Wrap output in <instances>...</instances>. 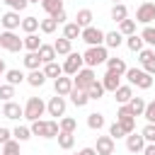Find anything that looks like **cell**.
Returning <instances> with one entry per match:
<instances>
[{
    "label": "cell",
    "mask_w": 155,
    "mask_h": 155,
    "mask_svg": "<svg viewBox=\"0 0 155 155\" xmlns=\"http://www.w3.org/2000/svg\"><path fill=\"white\" fill-rule=\"evenodd\" d=\"M5 70H7V68H5V61H2V58H0V75H2V73H5Z\"/></svg>",
    "instance_id": "obj_55"
},
{
    "label": "cell",
    "mask_w": 155,
    "mask_h": 155,
    "mask_svg": "<svg viewBox=\"0 0 155 155\" xmlns=\"http://www.w3.org/2000/svg\"><path fill=\"white\" fill-rule=\"evenodd\" d=\"M68 97H70V102H73L75 107H85V104L90 102V97H87V90H78V87H73Z\"/></svg>",
    "instance_id": "obj_24"
},
{
    "label": "cell",
    "mask_w": 155,
    "mask_h": 155,
    "mask_svg": "<svg viewBox=\"0 0 155 155\" xmlns=\"http://www.w3.org/2000/svg\"><path fill=\"white\" fill-rule=\"evenodd\" d=\"M2 116L5 119H12V121H19V119H24V107H19L17 102H5L2 104Z\"/></svg>",
    "instance_id": "obj_11"
},
{
    "label": "cell",
    "mask_w": 155,
    "mask_h": 155,
    "mask_svg": "<svg viewBox=\"0 0 155 155\" xmlns=\"http://www.w3.org/2000/svg\"><path fill=\"white\" fill-rule=\"evenodd\" d=\"M153 19H155V2H153V0H150V2H140L138 10H136V22L150 24Z\"/></svg>",
    "instance_id": "obj_9"
},
{
    "label": "cell",
    "mask_w": 155,
    "mask_h": 155,
    "mask_svg": "<svg viewBox=\"0 0 155 155\" xmlns=\"http://www.w3.org/2000/svg\"><path fill=\"white\" fill-rule=\"evenodd\" d=\"M143 2H150V0H143Z\"/></svg>",
    "instance_id": "obj_58"
},
{
    "label": "cell",
    "mask_w": 155,
    "mask_h": 155,
    "mask_svg": "<svg viewBox=\"0 0 155 155\" xmlns=\"http://www.w3.org/2000/svg\"><path fill=\"white\" fill-rule=\"evenodd\" d=\"M80 39H82L87 46H102V44H104V31H102L99 27L90 24V27H85V29L80 31Z\"/></svg>",
    "instance_id": "obj_7"
},
{
    "label": "cell",
    "mask_w": 155,
    "mask_h": 155,
    "mask_svg": "<svg viewBox=\"0 0 155 155\" xmlns=\"http://www.w3.org/2000/svg\"><path fill=\"white\" fill-rule=\"evenodd\" d=\"M124 75H126L128 85H136V87H140V90H150V87H153V75L145 73L143 68H126Z\"/></svg>",
    "instance_id": "obj_2"
},
{
    "label": "cell",
    "mask_w": 155,
    "mask_h": 155,
    "mask_svg": "<svg viewBox=\"0 0 155 155\" xmlns=\"http://www.w3.org/2000/svg\"><path fill=\"white\" fill-rule=\"evenodd\" d=\"M140 39H143L148 46H155V27L145 24V27H143V31H140Z\"/></svg>",
    "instance_id": "obj_43"
},
{
    "label": "cell",
    "mask_w": 155,
    "mask_h": 155,
    "mask_svg": "<svg viewBox=\"0 0 155 155\" xmlns=\"http://www.w3.org/2000/svg\"><path fill=\"white\" fill-rule=\"evenodd\" d=\"M104 63H107V70H111V73H116V75H124V73H126V61L119 58V56H116V58H107Z\"/></svg>",
    "instance_id": "obj_21"
},
{
    "label": "cell",
    "mask_w": 155,
    "mask_h": 155,
    "mask_svg": "<svg viewBox=\"0 0 155 155\" xmlns=\"http://www.w3.org/2000/svg\"><path fill=\"white\" fill-rule=\"evenodd\" d=\"M126 148H128L131 153H143V148H145V138H143L140 133L131 131V133H126Z\"/></svg>",
    "instance_id": "obj_13"
},
{
    "label": "cell",
    "mask_w": 155,
    "mask_h": 155,
    "mask_svg": "<svg viewBox=\"0 0 155 155\" xmlns=\"http://www.w3.org/2000/svg\"><path fill=\"white\" fill-rule=\"evenodd\" d=\"M39 29H41L44 34H53V31L58 29V22H56L53 17H46V19H39Z\"/></svg>",
    "instance_id": "obj_41"
},
{
    "label": "cell",
    "mask_w": 155,
    "mask_h": 155,
    "mask_svg": "<svg viewBox=\"0 0 155 155\" xmlns=\"http://www.w3.org/2000/svg\"><path fill=\"white\" fill-rule=\"evenodd\" d=\"M119 31L124 34V36H131V34H136V19H121L119 22Z\"/></svg>",
    "instance_id": "obj_42"
},
{
    "label": "cell",
    "mask_w": 155,
    "mask_h": 155,
    "mask_svg": "<svg viewBox=\"0 0 155 155\" xmlns=\"http://www.w3.org/2000/svg\"><path fill=\"white\" fill-rule=\"evenodd\" d=\"M140 65H143V70H145V73H150V75L155 78V56H153V58H148V61H145V63H140Z\"/></svg>",
    "instance_id": "obj_50"
},
{
    "label": "cell",
    "mask_w": 155,
    "mask_h": 155,
    "mask_svg": "<svg viewBox=\"0 0 155 155\" xmlns=\"http://www.w3.org/2000/svg\"><path fill=\"white\" fill-rule=\"evenodd\" d=\"M58 148H63V150H70L73 145H75V136L73 133H65V131H58Z\"/></svg>",
    "instance_id": "obj_31"
},
{
    "label": "cell",
    "mask_w": 155,
    "mask_h": 155,
    "mask_svg": "<svg viewBox=\"0 0 155 155\" xmlns=\"http://www.w3.org/2000/svg\"><path fill=\"white\" fill-rule=\"evenodd\" d=\"M92 19H94V15H92V10H87V7L78 10V15H75V24H78L80 29L90 27V24H92Z\"/></svg>",
    "instance_id": "obj_18"
},
{
    "label": "cell",
    "mask_w": 155,
    "mask_h": 155,
    "mask_svg": "<svg viewBox=\"0 0 155 155\" xmlns=\"http://www.w3.org/2000/svg\"><path fill=\"white\" fill-rule=\"evenodd\" d=\"M0 155H22V153H19V140L10 138L7 143H2V150H0Z\"/></svg>",
    "instance_id": "obj_40"
},
{
    "label": "cell",
    "mask_w": 155,
    "mask_h": 155,
    "mask_svg": "<svg viewBox=\"0 0 155 155\" xmlns=\"http://www.w3.org/2000/svg\"><path fill=\"white\" fill-rule=\"evenodd\" d=\"M126 46H128L133 53H138V51L145 46V41L140 39V34H131V36H126Z\"/></svg>",
    "instance_id": "obj_36"
},
{
    "label": "cell",
    "mask_w": 155,
    "mask_h": 155,
    "mask_svg": "<svg viewBox=\"0 0 155 155\" xmlns=\"http://www.w3.org/2000/svg\"><path fill=\"white\" fill-rule=\"evenodd\" d=\"M78 155H97V150H94V148H82Z\"/></svg>",
    "instance_id": "obj_54"
},
{
    "label": "cell",
    "mask_w": 155,
    "mask_h": 155,
    "mask_svg": "<svg viewBox=\"0 0 155 155\" xmlns=\"http://www.w3.org/2000/svg\"><path fill=\"white\" fill-rule=\"evenodd\" d=\"M119 85H121V75H116V73L107 70V73H104V78H102V87H104V92H114Z\"/></svg>",
    "instance_id": "obj_16"
},
{
    "label": "cell",
    "mask_w": 155,
    "mask_h": 155,
    "mask_svg": "<svg viewBox=\"0 0 155 155\" xmlns=\"http://www.w3.org/2000/svg\"><path fill=\"white\" fill-rule=\"evenodd\" d=\"M75 155H78V153H75Z\"/></svg>",
    "instance_id": "obj_59"
},
{
    "label": "cell",
    "mask_w": 155,
    "mask_h": 155,
    "mask_svg": "<svg viewBox=\"0 0 155 155\" xmlns=\"http://www.w3.org/2000/svg\"><path fill=\"white\" fill-rule=\"evenodd\" d=\"M126 104H128V109H131L133 116H143V109H145V99L143 97H131Z\"/></svg>",
    "instance_id": "obj_27"
},
{
    "label": "cell",
    "mask_w": 155,
    "mask_h": 155,
    "mask_svg": "<svg viewBox=\"0 0 155 155\" xmlns=\"http://www.w3.org/2000/svg\"><path fill=\"white\" fill-rule=\"evenodd\" d=\"M22 44H24V48H27V51H39L41 39H39V36H36V31H34V34H27V36L22 39Z\"/></svg>",
    "instance_id": "obj_35"
},
{
    "label": "cell",
    "mask_w": 155,
    "mask_h": 155,
    "mask_svg": "<svg viewBox=\"0 0 155 155\" xmlns=\"http://www.w3.org/2000/svg\"><path fill=\"white\" fill-rule=\"evenodd\" d=\"M140 136L145 138V143H155V124H145L143 131H140Z\"/></svg>",
    "instance_id": "obj_45"
},
{
    "label": "cell",
    "mask_w": 155,
    "mask_h": 155,
    "mask_svg": "<svg viewBox=\"0 0 155 155\" xmlns=\"http://www.w3.org/2000/svg\"><path fill=\"white\" fill-rule=\"evenodd\" d=\"M111 2H114V5H116V2H124V0H111Z\"/></svg>",
    "instance_id": "obj_56"
},
{
    "label": "cell",
    "mask_w": 155,
    "mask_h": 155,
    "mask_svg": "<svg viewBox=\"0 0 155 155\" xmlns=\"http://www.w3.org/2000/svg\"><path fill=\"white\" fill-rule=\"evenodd\" d=\"M107 58H109V53H107V46H104V44H102V46H87V51L82 53V61H85L87 68H97V65H102Z\"/></svg>",
    "instance_id": "obj_3"
},
{
    "label": "cell",
    "mask_w": 155,
    "mask_h": 155,
    "mask_svg": "<svg viewBox=\"0 0 155 155\" xmlns=\"http://www.w3.org/2000/svg\"><path fill=\"white\" fill-rule=\"evenodd\" d=\"M124 44V34L116 29V31H104V46L107 48H119Z\"/></svg>",
    "instance_id": "obj_17"
},
{
    "label": "cell",
    "mask_w": 155,
    "mask_h": 155,
    "mask_svg": "<svg viewBox=\"0 0 155 155\" xmlns=\"http://www.w3.org/2000/svg\"><path fill=\"white\" fill-rule=\"evenodd\" d=\"M36 53H39L41 63H51V61H56V58H58V56H56V48H53V44H41Z\"/></svg>",
    "instance_id": "obj_19"
},
{
    "label": "cell",
    "mask_w": 155,
    "mask_h": 155,
    "mask_svg": "<svg viewBox=\"0 0 155 155\" xmlns=\"http://www.w3.org/2000/svg\"><path fill=\"white\" fill-rule=\"evenodd\" d=\"M143 116H145V121H148V124H155V99H153V102H145Z\"/></svg>",
    "instance_id": "obj_47"
},
{
    "label": "cell",
    "mask_w": 155,
    "mask_h": 155,
    "mask_svg": "<svg viewBox=\"0 0 155 155\" xmlns=\"http://www.w3.org/2000/svg\"><path fill=\"white\" fill-rule=\"evenodd\" d=\"M24 65H27L29 70H36V68L44 65V63H41V58H39L36 51H27V56H24Z\"/></svg>",
    "instance_id": "obj_37"
},
{
    "label": "cell",
    "mask_w": 155,
    "mask_h": 155,
    "mask_svg": "<svg viewBox=\"0 0 155 155\" xmlns=\"http://www.w3.org/2000/svg\"><path fill=\"white\" fill-rule=\"evenodd\" d=\"M24 82H29L31 87H44L46 85V75H44V70H29V75H27V80Z\"/></svg>",
    "instance_id": "obj_22"
},
{
    "label": "cell",
    "mask_w": 155,
    "mask_h": 155,
    "mask_svg": "<svg viewBox=\"0 0 155 155\" xmlns=\"http://www.w3.org/2000/svg\"><path fill=\"white\" fill-rule=\"evenodd\" d=\"M29 2H41V0H29Z\"/></svg>",
    "instance_id": "obj_57"
},
{
    "label": "cell",
    "mask_w": 155,
    "mask_h": 155,
    "mask_svg": "<svg viewBox=\"0 0 155 155\" xmlns=\"http://www.w3.org/2000/svg\"><path fill=\"white\" fill-rule=\"evenodd\" d=\"M65 97H61V94H56V97H51L48 102H46V111H48V116H65Z\"/></svg>",
    "instance_id": "obj_10"
},
{
    "label": "cell",
    "mask_w": 155,
    "mask_h": 155,
    "mask_svg": "<svg viewBox=\"0 0 155 155\" xmlns=\"http://www.w3.org/2000/svg\"><path fill=\"white\" fill-rule=\"evenodd\" d=\"M12 97H15V85H10V82L0 85V99L2 102H10Z\"/></svg>",
    "instance_id": "obj_44"
},
{
    "label": "cell",
    "mask_w": 155,
    "mask_h": 155,
    "mask_svg": "<svg viewBox=\"0 0 155 155\" xmlns=\"http://www.w3.org/2000/svg\"><path fill=\"white\" fill-rule=\"evenodd\" d=\"M97 78H94V68H87V65H82L75 75H73V87H78V90H87L92 82H94Z\"/></svg>",
    "instance_id": "obj_5"
},
{
    "label": "cell",
    "mask_w": 155,
    "mask_h": 155,
    "mask_svg": "<svg viewBox=\"0 0 155 155\" xmlns=\"http://www.w3.org/2000/svg\"><path fill=\"white\" fill-rule=\"evenodd\" d=\"M19 29H22L24 34H34V31L39 29V17H31V15H29V17H24V19H22V24H19Z\"/></svg>",
    "instance_id": "obj_28"
},
{
    "label": "cell",
    "mask_w": 155,
    "mask_h": 155,
    "mask_svg": "<svg viewBox=\"0 0 155 155\" xmlns=\"http://www.w3.org/2000/svg\"><path fill=\"white\" fill-rule=\"evenodd\" d=\"M44 114H46V102H44L41 97H29L27 104H24V119L36 121V119H41Z\"/></svg>",
    "instance_id": "obj_4"
},
{
    "label": "cell",
    "mask_w": 155,
    "mask_h": 155,
    "mask_svg": "<svg viewBox=\"0 0 155 155\" xmlns=\"http://www.w3.org/2000/svg\"><path fill=\"white\" fill-rule=\"evenodd\" d=\"M5 80L17 87V85H22V82L27 80V75H24L22 70H17V68H10V70H5Z\"/></svg>",
    "instance_id": "obj_26"
},
{
    "label": "cell",
    "mask_w": 155,
    "mask_h": 155,
    "mask_svg": "<svg viewBox=\"0 0 155 155\" xmlns=\"http://www.w3.org/2000/svg\"><path fill=\"white\" fill-rule=\"evenodd\" d=\"M80 31H82V29H80L75 22H65V24H63V36H65V39H70V41L80 39Z\"/></svg>",
    "instance_id": "obj_29"
},
{
    "label": "cell",
    "mask_w": 155,
    "mask_h": 155,
    "mask_svg": "<svg viewBox=\"0 0 155 155\" xmlns=\"http://www.w3.org/2000/svg\"><path fill=\"white\" fill-rule=\"evenodd\" d=\"M131 97H133V90H131V85H119V87L114 90V99H116L119 104H126Z\"/></svg>",
    "instance_id": "obj_23"
},
{
    "label": "cell",
    "mask_w": 155,
    "mask_h": 155,
    "mask_svg": "<svg viewBox=\"0 0 155 155\" xmlns=\"http://www.w3.org/2000/svg\"><path fill=\"white\" fill-rule=\"evenodd\" d=\"M0 48H5V51H10V53H17V51L24 48V44H22V39H19L15 31L5 29V31L0 34Z\"/></svg>",
    "instance_id": "obj_6"
},
{
    "label": "cell",
    "mask_w": 155,
    "mask_h": 155,
    "mask_svg": "<svg viewBox=\"0 0 155 155\" xmlns=\"http://www.w3.org/2000/svg\"><path fill=\"white\" fill-rule=\"evenodd\" d=\"M31 136H41V138H56L58 136V121H53V119H36V121H31Z\"/></svg>",
    "instance_id": "obj_1"
},
{
    "label": "cell",
    "mask_w": 155,
    "mask_h": 155,
    "mask_svg": "<svg viewBox=\"0 0 155 155\" xmlns=\"http://www.w3.org/2000/svg\"><path fill=\"white\" fill-rule=\"evenodd\" d=\"M12 138L19 140V143H24V140L31 138V128L29 126H17V128H12Z\"/></svg>",
    "instance_id": "obj_39"
},
{
    "label": "cell",
    "mask_w": 155,
    "mask_h": 155,
    "mask_svg": "<svg viewBox=\"0 0 155 155\" xmlns=\"http://www.w3.org/2000/svg\"><path fill=\"white\" fill-rule=\"evenodd\" d=\"M104 116L99 114V111H92V114H87V126L92 128V131H99V128H104Z\"/></svg>",
    "instance_id": "obj_30"
},
{
    "label": "cell",
    "mask_w": 155,
    "mask_h": 155,
    "mask_svg": "<svg viewBox=\"0 0 155 155\" xmlns=\"http://www.w3.org/2000/svg\"><path fill=\"white\" fill-rule=\"evenodd\" d=\"M41 70H44V75H46V78H53V80H56L58 75H63V65H61L58 61L44 63V68H41Z\"/></svg>",
    "instance_id": "obj_25"
},
{
    "label": "cell",
    "mask_w": 155,
    "mask_h": 155,
    "mask_svg": "<svg viewBox=\"0 0 155 155\" xmlns=\"http://www.w3.org/2000/svg\"><path fill=\"white\" fill-rule=\"evenodd\" d=\"M39 5L44 7V12H46L48 17H51L53 12H58V10H63V0H41Z\"/></svg>",
    "instance_id": "obj_33"
},
{
    "label": "cell",
    "mask_w": 155,
    "mask_h": 155,
    "mask_svg": "<svg viewBox=\"0 0 155 155\" xmlns=\"http://www.w3.org/2000/svg\"><path fill=\"white\" fill-rule=\"evenodd\" d=\"M87 97H90V99H102V97H104V87H102V80H94V82L87 87Z\"/></svg>",
    "instance_id": "obj_38"
},
{
    "label": "cell",
    "mask_w": 155,
    "mask_h": 155,
    "mask_svg": "<svg viewBox=\"0 0 155 155\" xmlns=\"http://www.w3.org/2000/svg\"><path fill=\"white\" fill-rule=\"evenodd\" d=\"M153 56H155V51H153V48H140V51H138V63H145V61H148V58H153Z\"/></svg>",
    "instance_id": "obj_49"
},
{
    "label": "cell",
    "mask_w": 155,
    "mask_h": 155,
    "mask_svg": "<svg viewBox=\"0 0 155 155\" xmlns=\"http://www.w3.org/2000/svg\"><path fill=\"white\" fill-rule=\"evenodd\" d=\"M94 150H97V155H114V138L111 136H97Z\"/></svg>",
    "instance_id": "obj_14"
},
{
    "label": "cell",
    "mask_w": 155,
    "mask_h": 155,
    "mask_svg": "<svg viewBox=\"0 0 155 155\" xmlns=\"http://www.w3.org/2000/svg\"><path fill=\"white\" fill-rule=\"evenodd\" d=\"M53 90H56V94L68 97L70 90H73V78H70V75H58V78L53 80Z\"/></svg>",
    "instance_id": "obj_12"
},
{
    "label": "cell",
    "mask_w": 155,
    "mask_h": 155,
    "mask_svg": "<svg viewBox=\"0 0 155 155\" xmlns=\"http://www.w3.org/2000/svg\"><path fill=\"white\" fill-rule=\"evenodd\" d=\"M126 17H128V10H126V5H124V2H116V5L111 7V19L119 24V22H121V19H126Z\"/></svg>",
    "instance_id": "obj_34"
},
{
    "label": "cell",
    "mask_w": 155,
    "mask_h": 155,
    "mask_svg": "<svg viewBox=\"0 0 155 155\" xmlns=\"http://www.w3.org/2000/svg\"><path fill=\"white\" fill-rule=\"evenodd\" d=\"M85 65V61H82V53H75V51H70L68 56H65V61H63V75H75L80 68Z\"/></svg>",
    "instance_id": "obj_8"
},
{
    "label": "cell",
    "mask_w": 155,
    "mask_h": 155,
    "mask_svg": "<svg viewBox=\"0 0 155 155\" xmlns=\"http://www.w3.org/2000/svg\"><path fill=\"white\" fill-rule=\"evenodd\" d=\"M143 155H155V143H145V148H143Z\"/></svg>",
    "instance_id": "obj_53"
},
{
    "label": "cell",
    "mask_w": 155,
    "mask_h": 155,
    "mask_svg": "<svg viewBox=\"0 0 155 155\" xmlns=\"http://www.w3.org/2000/svg\"><path fill=\"white\" fill-rule=\"evenodd\" d=\"M10 138H12V131H10V128H5V126H0V145H2V143H7Z\"/></svg>",
    "instance_id": "obj_52"
},
{
    "label": "cell",
    "mask_w": 155,
    "mask_h": 155,
    "mask_svg": "<svg viewBox=\"0 0 155 155\" xmlns=\"http://www.w3.org/2000/svg\"><path fill=\"white\" fill-rule=\"evenodd\" d=\"M51 17H53L58 24H65V19H68V15H65V7H63V10H58V12H53Z\"/></svg>",
    "instance_id": "obj_51"
},
{
    "label": "cell",
    "mask_w": 155,
    "mask_h": 155,
    "mask_svg": "<svg viewBox=\"0 0 155 155\" xmlns=\"http://www.w3.org/2000/svg\"><path fill=\"white\" fill-rule=\"evenodd\" d=\"M10 10H15V12H22V10H27V5H29V0H2Z\"/></svg>",
    "instance_id": "obj_46"
},
{
    "label": "cell",
    "mask_w": 155,
    "mask_h": 155,
    "mask_svg": "<svg viewBox=\"0 0 155 155\" xmlns=\"http://www.w3.org/2000/svg\"><path fill=\"white\" fill-rule=\"evenodd\" d=\"M53 48H56V56H68L73 51V41L65 39V36H61V39L53 41Z\"/></svg>",
    "instance_id": "obj_20"
},
{
    "label": "cell",
    "mask_w": 155,
    "mask_h": 155,
    "mask_svg": "<svg viewBox=\"0 0 155 155\" xmlns=\"http://www.w3.org/2000/svg\"><path fill=\"white\" fill-rule=\"evenodd\" d=\"M109 136H111L114 140H116V138H126V131L121 128V124H119V121H114V124L109 126Z\"/></svg>",
    "instance_id": "obj_48"
},
{
    "label": "cell",
    "mask_w": 155,
    "mask_h": 155,
    "mask_svg": "<svg viewBox=\"0 0 155 155\" xmlns=\"http://www.w3.org/2000/svg\"><path fill=\"white\" fill-rule=\"evenodd\" d=\"M0 22H2V27H5V29H10V31L19 29V24H22V19H19V12H15V10H7V12L0 17Z\"/></svg>",
    "instance_id": "obj_15"
},
{
    "label": "cell",
    "mask_w": 155,
    "mask_h": 155,
    "mask_svg": "<svg viewBox=\"0 0 155 155\" xmlns=\"http://www.w3.org/2000/svg\"><path fill=\"white\" fill-rule=\"evenodd\" d=\"M58 128H61V131H65V133H75L78 121H75L73 116H61V119H58Z\"/></svg>",
    "instance_id": "obj_32"
}]
</instances>
